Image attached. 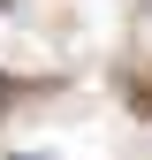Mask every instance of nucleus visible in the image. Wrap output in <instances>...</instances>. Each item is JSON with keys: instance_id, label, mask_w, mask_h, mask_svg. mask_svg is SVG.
Returning a JSON list of instances; mask_svg holds the SVG:
<instances>
[{"instance_id": "obj_1", "label": "nucleus", "mask_w": 152, "mask_h": 160, "mask_svg": "<svg viewBox=\"0 0 152 160\" xmlns=\"http://www.w3.org/2000/svg\"><path fill=\"white\" fill-rule=\"evenodd\" d=\"M0 99H8V76H0Z\"/></svg>"}]
</instances>
